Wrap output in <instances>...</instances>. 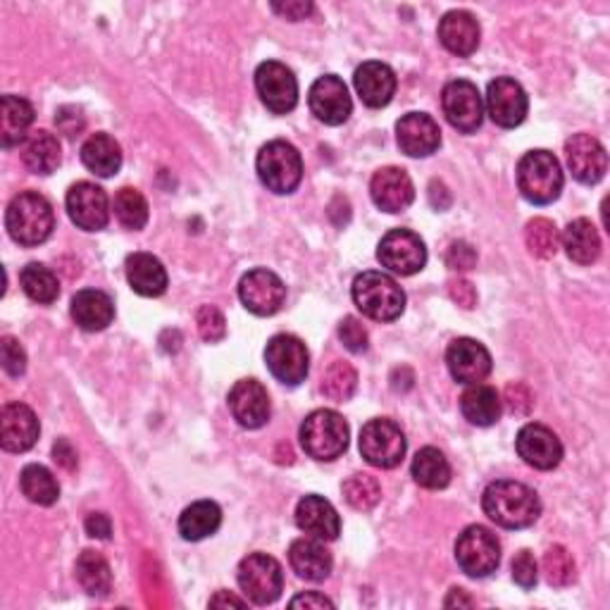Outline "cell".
I'll return each instance as SVG.
<instances>
[{"mask_svg":"<svg viewBox=\"0 0 610 610\" xmlns=\"http://www.w3.org/2000/svg\"><path fill=\"white\" fill-rule=\"evenodd\" d=\"M256 91L274 115H286L298 103V81L294 72L282 63L268 60L256 69Z\"/></svg>","mask_w":610,"mask_h":610,"instance_id":"11","label":"cell"},{"mask_svg":"<svg viewBox=\"0 0 610 610\" xmlns=\"http://www.w3.org/2000/svg\"><path fill=\"white\" fill-rule=\"evenodd\" d=\"M353 84L368 108H386L396 93V75L384 63H363L353 75Z\"/></svg>","mask_w":610,"mask_h":610,"instance_id":"26","label":"cell"},{"mask_svg":"<svg viewBox=\"0 0 610 610\" xmlns=\"http://www.w3.org/2000/svg\"><path fill=\"white\" fill-rule=\"evenodd\" d=\"M239 298L246 310H251L260 317H270L282 310L286 301V286L274 272L258 268L241 276Z\"/></svg>","mask_w":610,"mask_h":610,"instance_id":"14","label":"cell"},{"mask_svg":"<svg viewBox=\"0 0 610 610\" xmlns=\"http://www.w3.org/2000/svg\"><path fill=\"white\" fill-rule=\"evenodd\" d=\"M67 213L79 229L101 231L110 222L108 193L91 182H77L67 191Z\"/></svg>","mask_w":610,"mask_h":610,"instance_id":"15","label":"cell"},{"mask_svg":"<svg viewBox=\"0 0 610 610\" xmlns=\"http://www.w3.org/2000/svg\"><path fill=\"white\" fill-rule=\"evenodd\" d=\"M561 241L567 258L577 262V266H591V262H596L601 256V237L599 231H596L591 219L579 217L571 222L567 229L563 231Z\"/></svg>","mask_w":610,"mask_h":610,"instance_id":"33","label":"cell"},{"mask_svg":"<svg viewBox=\"0 0 610 610\" xmlns=\"http://www.w3.org/2000/svg\"><path fill=\"white\" fill-rule=\"evenodd\" d=\"M296 524L305 536L320 539V542H335L341 534V518L337 508L317 494L301 498L296 506Z\"/></svg>","mask_w":610,"mask_h":610,"instance_id":"23","label":"cell"},{"mask_svg":"<svg viewBox=\"0 0 610 610\" xmlns=\"http://www.w3.org/2000/svg\"><path fill=\"white\" fill-rule=\"evenodd\" d=\"M229 410L241 427L260 429L270 420V396L258 380H239L227 396Z\"/></svg>","mask_w":610,"mask_h":610,"instance_id":"20","label":"cell"},{"mask_svg":"<svg viewBox=\"0 0 610 610\" xmlns=\"http://www.w3.org/2000/svg\"><path fill=\"white\" fill-rule=\"evenodd\" d=\"M441 108L453 129L463 134H473L482 127L484 103L479 89L467 79L449 81L441 91Z\"/></svg>","mask_w":610,"mask_h":610,"instance_id":"10","label":"cell"},{"mask_svg":"<svg viewBox=\"0 0 610 610\" xmlns=\"http://www.w3.org/2000/svg\"><path fill=\"white\" fill-rule=\"evenodd\" d=\"M38 420L30 406L8 404L0 413V443L10 453H24L34 449L38 439Z\"/></svg>","mask_w":610,"mask_h":610,"instance_id":"25","label":"cell"},{"mask_svg":"<svg viewBox=\"0 0 610 610\" xmlns=\"http://www.w3.org/2000/svg\"><path fill=\"white\" fill-rule=\"evenodd\" d=\"M20 489L36 506H53L60 498V487L44 465H26L20 475Z\"/></svg>","mask_w":610,"mask_h":610,"instance_id":"39","label":"cell"},{"mask_svg":"<svg viewBox=\"0 0 610 610\" xmlns=\"http://www.w3.org/2000/svg\"><path fill=\"white\" fill-rule=\"evenodd\" d=\"M81 162L99 177H113L122 168V148L110 134H93L81 146Z\"/></svg>","mask_w":610,"mask_h":610,"instance_id":"35","label":"cell"},{"mask_svg":"<svg viewBox=\"0 0 610 610\" xmlns=\"http://www.w3.org/2000/svg\"><path fill=\"white\" fill-rule=\"evenodd\" d=\"M406 437L389 418L370 420L360 432V453L372 467L392 470L406 458Z\"/></svg>","mask_w":610,"mask_h":610,"instance_id":"9","label":"cell"},{"mask_svg":"<svg viewBox=\"0 0 610 610\" xmlns=\"http://www.w3.org/2000/svg\"><path fill=\"white\" fill-rule=\"evenodd\" d=\"M115 217L120 219L122 227L127 229H144L148 222V201L144 199V193L132 187H124L115 193V203H113Z\"/></svg>","mask_w":610,"mask_h":610,"instance_id":"42","label":"cell"},{"mask_svg":"<svg viewBox=\"0 0 610 610\" xmlns=\"http://www.w3.org/2000/svg\"><path fill=\"white\" fill-rule=\"evenodd\" d=\"M84 527H87V534L93 539H110V534H113V522H110L105 512H91Z\"/></svg>","mask_w":610,"mask_h":610,"instance_id":"55","label":"cell"},{"mask_svg":"<svg viewBox=\"0 0 610 610\" xmlns=\"http://www.w3.org/2000/svg\"><path fill=\"white\" fill-rule=\"evenodd\" d=\"M516 449L527 465L534 470H544V473L558 467L563 461V443L546 425H524L518 432Z\"/></svg>","mask_w":610,"mask_h":610,"instance_id":"17","label":"cell"},{"mask_svg":"<svg viewBox=\"0 0 610 610\" xmlns=\"http://www.w3.org/2000/svg\"><path fill=\"white\" fill-rule=\"evenodd\" d=\"M443 606H447V608H453V606H465V608H470V606H475V601L470 599V596H465L463 589H453V591L449 594V599L443 601Z\"/></svg>","mask_w":610,"mask_h":610,"instance_id":"59","label":"cell"},{"mask_svg":"<svg viewBox=\"0 0 610 610\" xmlns=\"http://www.w3.org/2000/svg\"><path fill=\"white\" fill-rule=\"evenodd\" d=\"M196 325H199V335L207 343H217L227 335L225 315H222L215 305H201L196 313Z\"/></svg>","mask_w":610,"mask_h":610,"instance_id":"46","label":"cell"},{"mask_svg":"<svg viewBox=\"0 0 610 610\" xmlns=\"http://www.w3.org/2000/svg\"><path fill=\"white\" fill-rule=\"evenodd\" d=\"M351 429L337 410H315L301 425V447L315 461H337L349 449Z\"/></svg>","mask_w":610,"mask_h":610,"instance_id":"5","label":"cell"},{"mask_svg":"<svg viewBox=\"0 0 610 610\" xmlns=\"http://www.w3.org/2000/svg\"><path fill=\"white\" fill-rule=\"evenodd\" d=\"M512 579L522 589H532L539 579V567L530 551H520L516 558H512Z\"/></svg>","mask_w":610,"mask_h":610,"instance_id":"50","label":"cell"},{"mask_svg":"<svg viewBox=\"0 0 610 610\" xmlns=\"http://www.w3.org/2000/svg\"><path fill=\"white\" fill-rule=\"evenodd\" d=\"M461 410L470 425L492 427L501 418L504 400L494 386L487 384H470L461 396Z\"/></svg>","mask_w":610,"mask_h":610,"instance_id":"32","label":"cell"},{"mask_svg":"<svg viewBox=\"0 0 610 610\" xmlns=\"http://www.w3.org/2000/svg\"><path fill=\"white\" fill-rule=\"evenodd\" d=\"M289 563L298 577L310 581L327 579L331 573V565H335L327 546L320 542V539H313V536L296 539V542L291 544Z\"/></svg>","mask_w":610,"mask_h":610,"instance_id":"29","label":"cell"},{"mask_svg":"<svg viewBox=\"0 0 610 610\" xmlns=\"http://www.w3.org/2000/svg\"><path fill=\"white\" fill-rule=\"evenodd\" d=\"M20 152H22V162L26 165V170L34 172V174L55 172L60 165V158H63L58 136L46 132V129H38V132L26 136Z\"/></svg>","mask_w":610,"mask_h":610,"instance_id":"34","label":"cell"},{"mask_svg":"<svg viewBox=\"0 0 610 610\" xmlns=\"http://www.w3.org/2000/svg\"><path fill=\"white\" fill-rule=\"evenodd\" d=\"M339 339L351 353H365L368 351V329L358 317H343L339 325Z\"/></svg>","mask_w":610,"mask_h":610,"instance_id":"47","label":"cell"},{"mask_svg":"<svg viewBox=\"0 0 610 610\" xmlns=\"http://www.w3.org/2000/svg\"><path fill=\"white\" fill-rule=\"evenodd\" d=\"M396 142L406 156L427 158L439 150L441 129L434 117L425 113H408L396 124Z\"/></svg>","mask_w":610,"mask_h":610,"instance_id":"22","label":"cell"},{"mask_svg":"<svg viewBox=\"0 0 610 610\" xmlns=\"http://www.w3.org/2000/svg\"><path fill=\"white\" fill-rule=\"evenodd\" d=\"M353 303L370 320L394 323L406 310V294L394 276L370 270L355 276Z\"/></svg>","mask_w":610,"mask_h":610,"instance_id":"3","label":"cell"},{"mask_svg":"<svg viewBox=\"0 0 610 610\" xmlns=\"http://www.w3.org/2000/svg\"><path fill=\"white\" fill-rule=\"evenodd\" d=\"M0 355H3V370L10 377H20L26 370V353L15 337H3L0 341Z\"/></svg>","mask_w":610,"mask_h":610,"instance_id":"48","label":"cell"},{"mask_svg":"<svg viewBox=\"0 0 610 610\" xmlns=\"http://www.w3.org/2000/svg\"><path fill=\"white\" fill-rule=\"evenodd\" d=\"M77 579L89 596H108L113 589V573L108 561L95 551H84L77 558Z\"/></svg>","mask_w":610,"mask_h":610,"instance_id":"38","label":"cell"},{"mask_svg":"<svg viewBox=\"0 0 610 610\" xmlns=\"http://www.w3.org/2000/svg\"><path fill=\"white\" fill-rule=\"evenodd\" d=\"M237 579L246 599L256 606L274 603L284 589L282 565L268 553H251V556L244 558L237 571Z\"/></svg>","mask_w":610,"mask_h":610,"instance_id":"8","label":"cell"},{"mask_svg":"<svg viewBox=\"0 0 610 610\" xmlns=\"http://www.w3.org/2000/svg\"><path fill=\"white\" fill-rule=\"evenodd\" d=\"M449 291H451V298H453L458 305H461V308H465V310L475 308V303H477V291H475V286L470 284L467 280H453L451 286H449Z\"/></svg>","mask_w":610,"mask_h":610,"instance_id":"53","label":"cell"},{"mask_svg":"<svg viewBox=\"0 0 610 610\" xmlns=\"http://www.w3.org/2000/svg\"><path fill=\"white\" fill-rule=\"evenodd\" d=\"M475 262H477V253H475V248L470 246L467 241L451 244L449 253H447V266L451 270H461V272L473 270Z\"/></svg>","mask_w":610,"mask_h":610,"instance_id":"51","label":"cell"},{"mask_svg":"<svg viewBox=\"0 0 610 610\" xmlns=\"http://www.w3.org/2000/svg\"><path fill=\"white\" fill-rule=\"evenodd\" d=\"M341 489H343L346 504H349L355 510H363V512L372 510L374 506L380 504V498H382L380 482L374 479L372 475H365V473L351 475L349 479L343 482Z\"/></svg>","mask_w":610,"mask_h":610,"instance_id":"44","label":"cell"},{"mask_svg":"<svg viewBox=\"0 0 610 610\" xmlns=\"http://www.w3.org/2000/svg\"><path fill=\"white\" fill-rule=\"evenodd\" d=\"M518 189L534 205H549L561 196L563 170L558 158L549 150H530L518 162Z\"/></svg>","mask_w":610,"mask_h":610,"instance_id":"4","label":"cell"},{"mask_svg":"<svg viewBox=\"0 0 610 610\" xmlns=\"http://www.w3.org/2000/svg\"><path fill=\"white\" fill-rule=\"evenodd\" d=\"M5 227L12 241H18L20 246L44 244L55 229L53 205L38 191H22L8 205Z\"/></svg>","mask_w":610,"mask_h":610,"instance_id":"2","label":"cell"},{"mask_svg":"<svg viewBox=\"0 0 610 610\" xmlns=\"http://www.w3.org/2000/svg\"><path fill=\"white\" fill-rule=\"evenodd\" d=\"M544 577L551 587H567L575 581V561L565 546H551L544 553Z\"/></svg>","mask_w":610,"mask_h":610,"instance_id":"45","label":"cell"},{"mask_svg":"<svg viewBox=\"0 0 610 610\" xmlns=\"http://www.w3.org/2000/svg\"><path fill=\"white\" fill-rule=\"evenodd\" d=\"M127 282L138 296L158 298L168 291V270L150 253H134L127 258Z\"/></svg>","mask_w":610,"mask_h":610,"instance_id":"30","label":"cell"},{"mask_svg":"<svg viewBox=\"0 0 610 610\" xmlns=\"http://www.w3.org/2000/svg\"><path fill=\"white\" fill-rule=\"evenodd\" d=\"M266 363L274 380L286 386H298L308 377L310 353L305 343L294 335H276L266 346Z\"/></svg>","mask_w":610,"mask_h":610,"instance_id":"12","label":"cell"},{"mask_svg":"<svg viewBox=\"0 0 610 610\" xmlns=\"http://www.w3.org/2000/svg\"><path fill=\"white\" fill-rule=\"evenodd\" d=\"M20 284L24 294L41 305H50L60 296L58 276L46 266H41V262H30V266L20 272Z\"/></svg>","mask_w":610,"mask_h":610,"instance_id":"40","label":"cell"},{"mask_svg":"<svg viewBox=\"0 0 610 610\" xmlns=\"http://www.w3.org/2000/svg\"><path fill=\"white\" fill-rule=\"evenodd\" d=\"M377 260L382 268L394 274H418L427 262V248L418 234L410 229H392L377 246Z\"/></svg>","mask_w":610,"mask_h":610,"instance_id":"13","label":"cell"},{"mask_svg":"<svg viewBox=\"0 0 610 610\" xmlns=\"http://www.w3.org/2000/svg\"><path fill=\"white\" fill-rule=\"evenodd\" d=\"M55 124L58 129L67 136H77L81 129H84V117L77 108H60L58 115H55Z\"/></svg>","mask_w":610,"mask_h":610,"instance_id":"52","label":"cell"},{"mask_svg":"<svg viewBox=\"0 0 610 610\" xmlns=\"http://www.w3.org/2000/svg\"><path fill=\"white\" fill-rule=\"evenodd\" d=\"M291 608H335V601H329L320 591H305L291 599Z\"/></svg>","mask_w":610,"mask_h":610,"instance_id":"57","label":"cell"},{"mask_svg":"<svg viewBox=\"0 0 610 610\" xmlns=\"http://www.w3.org/2000/svg\"><path fill=\"white\" fill-rule=\"evenodd\" d=\"M34 122V108L32 103L22 99V95H3V103H0V144L3 148H12L18 144H24V138L30 136Z\"/></svg>","mask_w":610,"mask_h":610,"instance_id":"31","label":"cell"},{"mask_svg":"<svg viewBox=\"0 0 610 610\" xmlns=\"http://www.w3.org/2000/svg\"><path fill=\"white\" fill-rule=\"evenodd\" d=\"M256 168L260 182L272 193H280V196L294 193L303 179L301 152L289 142H282V138H276V142H270L260 148Z\"/></svg>","mask_w":610,"mask_h":610,"instance_id":"6","label":"cell"},{"mask_svg":"<svg viewBox=\"0 0 610 610\" xmlns=\"http://www.w3.org/2000/svg\"><path fill=\"white\" fill-rule=\"evenodd\" d=\"M565 158L567 168L581 184H599L608 172L606 148L591 134H575L567 138Z\"/></svg>","mask_w":610,"mask_h":610,"instance_id":"19","label":"cell"},{"mask_svg":"<svg viewBox=\"0 0 610 610\" xmlns=\"http://www.w3.org/2000/svg\"><path fill=\"white\" fill-rule=\"evenodd\" d=\"M504 404L508 406L510 413L516 415H530L534 408V394L530 392V386L522 382H512L506 386Z\"/></svg>","mask_w":610,"mask_h":610,"instance_id":"49","label":"cell"},{"mask_svg":"<svg viewBox=\"0 0 610 610\" xmlns=\"http://www.w3.org/2000/svg\"><path fill=\"white\" fill-rule=\"evenodd\" d=\"M211 606H215V608H222V606L244 608L246 601H244V599H237V596L229 594V591H217V596H213V599H211Z\"/></svg>","mask_w":610,"mask_h":610,"instance_id":"58","label":"cell"},{"mask_svg":"<svg viewBox=\"0 0 610 610\" xmlns=\"http://www.w3.org/2000/svg\"><path fill=\"white\" fill-rule=\"evenodd\" d=\"M413 477L425 489H447L451 482V465L439 449L427 447L413 458Z\"/></svg>","mask_w":610,"mask_h":610,"instance_id":"37","label":"cell"},{"mask_svg":"<svg viewBox=\"0 0 610 610\" xmlns=\"http://www.w3.org/2000/svg\"><path fill=\"white\" fill-rule=\"evenodd\" d=\"M482 30L479 22L465 10H451L439 22V41L449 53L458 58H467L479 46Z\"/></svg>","mask_w":610,"mask_h":610,"instance_id":"27","label":"cell"},{"mask_svg":"<svg viewBox=\"0 0 610 610\" xmlns=\"http://www.w3.org/2000/svg\"><path fill=\"white\" fill-rule=\"evenodd\" d=\"M222 510L215 501H196L179 516V534L187 542H201L219 530Z\"/></svg>","mask_w":610,"mask_h":610,"instance_id":"36","label":"cell"},{"mask_svg":"<svg viewBox=\"0 0 610 610\" xmlns=\"http://www.w3.org/2000/svg\"><path fill=\"white\" fill-rule=\"evenodd\" d=\"M530 110L524 89L510 77L494 79L487 89V113L494 124L504 129L520 127Z\"/></svg>","mask_w":610,"mask_h":610,"instance_id":"18","label":"cell"},{"mask_svg":"<svg viewBox=\"0 0 610 610\" xmlns=\"http://www.w3.org/2000/svg\"><path fill=\"white\" fill-rule=\"evenodd\" d=\"M308 105L313 115L329 124V127H339L353 113V101L346 89L343 79L337 75H325L315 81L308 93Z\"/></svg>","mask_w":610,"mask_h":610,"instance_id":"16","label":"cell"},{"mask_svg":"<svg viewBox=\"0 0 610 610\" xmlns=\"http://www.w3.org/2000/svg\"><path fill=\"white\" fill-rule=\"evenodd\" d=\"M482 508L489 520L506 530H524L542 516V504L534 489L522 482L498 479L482 494Z\"/></svg>","mask_w":610,"mask_h":610,"instance_id":"1","label":"cell"},{"mask_svg":"<svg viewBox=\"0 0 610 610\" xmlns=\"http://www.w3.org/2000/svg\"><path fill=\"white\" fill-rule=\"evenodd\" d=\"M524 244L530 248V253L539 260H551L561 248V234L558 227L546 217H534L524 229Z\"/></svg>","mask_w":610,"mask_h":610,"instance_id":"41","label":"cell"},{"mask_svg":"<svg viewBox=\"0 0 610 610\" xmlns=\"http://www.w3.org/2000/svg\"><path fill=\"white\" fill-rule=\"evenodd\" d=\"M370 196L374 205L384 213H404L415 201V187L406 170L400 168H382L374 172L370 182Z\"/></svg>","mask_w":610,"mask_h":610,"instance_id":"24","label":"cell"},{"mask_svg":"<svg viewBox=\"0 0 610 610\" xmlns=\"http://www.w3.org/2000/svg\"><path fill=\"white\" fill-rule=\"evenodd\" d=\"M272 10L276 12V15H282L291 22H298V20H305L313 12V3H308V0H298V3H274Z\"/></svg>","mask_w":610,"mask_h":610,"instance_id":"54","label":"cell"},{"mask_svg":"<svg viewBox=\"0 0 610 610\" xmlns=\"http://www.w3.org/2000/svg\"><path fill=\"white\" fill-rule=\"evenodd\" d=\"M447 365L455 382L479 384L492 372V353L475 339H455L447 351Z\"/></svg>","mask_w":610,"mask_h":610,"instance_id":"21","label":"cell"},{"mask_svg":"<svg viewBox=\"0 0 610 610\" xmlns=\"http://www.w3.org/2000/svg\"><path fill=\"white\" fill-rule=\"evenodd\" d=\"M358 389V372L346 360H335L323 374V394L337 404L349 400Z\"/></svg>","mask_w":610,"mask_h":610,"instance_id":"43","label":"cell"},{"mask_svg":"<svg viewBox=\"0 0 610 610\" xmlns=\"http://www.w3.org/2000/svg\"><path fill=\"white\" fill-rule=\"evenodd\" d=\"M69 313H72L75 323L84 331H103L115 320V303L105 291L84 289L72 298Z\"/></svg>","mask_w":610,"mask_h":610,"instance_id":"28","label":"cell"},{"mask_svg":"<svg viewBox=\"0 0 610 610\" xmlns=\"http://www.w3.org/2000/svg\"><path fill=\"white\" fill-rule=\"evenodd\" d=\"M455 561L467 577H489L501 563V544L487 527L470 524L455 542Z\"/></svg>","mask_w":610,"mask_h":610,"instance_id":"7","label":"cell"},{"mask_svg":"<svg viewBox=\"0 0 610 610\" xmlns=\"http://www.w3.org/2000/svg\"><path fill=\"white\" fill-rule=\"evenodd\" d=\"M53 458H55V463L63 465L65 470H69V473H72V470L77 467V451L72 449V443H69L67 439L55 441Z\"/></svg>","mask_w":610,"mask_h":610,"instance_id":"56","label":"cell"}]
</instances>
